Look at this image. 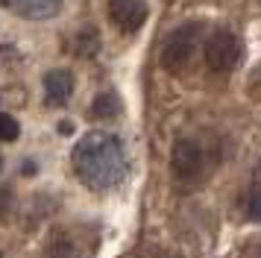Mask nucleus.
Masks as SVG:
<instances>
[{
	"instance_id": "nucleus-1",
	"label": "nucleus",
	"mask_w": 261,
	"mask_h": 258,
	"mask_svg": "<svg viewBox=\"0 0 261 258\" xmlns=\"http://www.w3.org/2000/svg\"><path fill=\"white\" fill-rule=\"evenodd\" d=\"M71 167L91 191H112L129 176V152L112 132H88L73 144Z\"/></svg>"
},
{
	"instance_id": "nucleus-2",
	"label": "nucleus",
	"mask_w": 261,
	"mask_h": 258,
	"mask_svg": "<svg viewBox=\"0 0 261 258\" xmlns=\"http://www.w3.org/2000/svg\"><path fill=\"white\" fill-rule=\"evenodd\" d=\"M202 33H205L202 23H182L179 30H173L162 47V68L167 73H179L191 62L197 44L202 41Z\"/></svg>"
},
{
	"instance_id": "nucleus-3",
	"label": "nucleus",
	"mask_w": 261,
	"mask_h": 258,
	"mask_svg": "<svg viewBox=\"0 0 261 258\" xmlns=\"http://www.w3.org/2000/svg\"><path fill=\"white\" fill-rule=\"evenodd\" d=\"M241 59H244V44H241L238 33L226 30V27L208 33V38H205V65H208V70L229 73L241 65Z\"/></svg>"
},
{
	"instance_id": "nucleus-4",
	"label": "nucleus",
	"mask_w": 261,
	"mask_h": 258,
	"mask_svg": "<svg viewBox=\"0 0 261 258\" xmlns=\"http://www.w3.org/2000/svg\"><path fill=\"white\" fill-rule=\"evenodd\" d=\"M202 167H205V156L202 147L194 138H179L170 150V170L179 182H194L200 179Z\"/></svg>"
},
{
	"instance_id": "nucleus-5",
	"label": "nucleus",
	"mask_w": 261,
	"mask_h": 258,
	"mask_svg": "<svg viewBox=\"0 0 261 258\" xmlns=\"http://www.w3.org/2000/svg\"><path fill=\"white\" fill-rule=\"evenodd\" d=\"M109 21L115 30H120L123 35H132L138 33L147 18H150V6H147V0H109Z\"/></svg>"
},
{
	"instance_id": "nucleus-6",
	"label": "nucleus",
	"mask_w": 261,
	"mask_h": 258,
	"mask_svg": "<svg viewBox=\"0 0 261 258\" xmlns=\"http://www.w3.org/2000/svg\"><path fill=\"white\" fill-rule=\"evenodd\" d=\"M3 6L30 21H47L62 9V0H0Z\"/></svg>"
},
{
	"instance_id": "nucleus-7",
	"label": "nucleus",
	"mask_w": 261,
	"mask_h": 258,
	"mask_svg": "<svg viewBox=\"0 0 261 258\" xmlns=\"http://www.w3.org/2000/svg\"><path fill=\"white\" fill-rule=\"evenodd\" d=\"M73 94V73L71 70H47L44 73V100L50 106H65Z\"/></svg>"
},
{
	"instance_id": "nucleus-8",
	"label": "nucleus",
	"mask_w": 261,
	"mask_h": 258,
	"mask_svg": "<svg viewBox=\"0 0 261 258\" xmlns=\"http://www.w3.org/2000/svg\"><path fill=\"white\" fill-rule=\"evenodd\" d=\"M88 115L97 117V120H112V117L120 115V100L115 97V94H100L94 103H91Z\"/></svg>"
},
{
	"instance_id": "nucleus-9",
	"label": "nucleus",
	"mask_w": 261,
	"mask_h": 258,
	"mask_svg": "<svg viewBox=\"0 0 261 258\" xmlns=\"http://www.w3.org/2000/svg\"><path fill=\"white\" fill-rule=\"evenodd\" d=\"M244 211L252 223H261V185H255L247 194V202H244Z\"/></svg>"
},
{
	"instance_id": "nucleus-10",
	"label": "nucleus",
	"mask_w": 261,
	"mask_h": 258,
	"mask_svg": "<svg viewBox=\"0 0 261 258\" xmlns=\"http://www.w3.org/2000/svg\"><path fill=\"white\" fill-rule=\"evenodd\" d=\"M18 135H21V123L12 115L0 112V141H15Z\"/></svg>"
},
{
	"instance_id": "nucleus-11",
	"label": "nucleus",
	"mask_w": 261,
	"mask_h": 258,
	"mask_svg": "<svg viewBox=\"0 0 261 258\" xmlns=\"http://www.w3.org/2000/svg\"><path fill=\"white\" fill-rule=\"evenodd\" d=\"M12 205V197H9V191L6 188H0V214H6V209Z\"/></svg>"
},
{
	"instance_id": "nucleus-12",
	"label": "nucleus",
	"mask_w": 261,
	"mask_h": 258,
	"mask_svg": "<svg viewBox=\"0 0 261 258\" xmlns=\"http://www.w3.org/2000/svg\"><path fill=\"white\" fill-rule=\"evenodd\" d=\"M247 258H261V244H255L252 249L247 252Z\"/></svg>"
},
{
	"instance_id": "nucleus-13",
	"label": "nucleus",
	"mask_w": 261,
	"mask_h": 258,
	"mask_svg": "<svg viewBox=\"0 0 261 258\" xmlns=\"http://www.w3.org/2000/svg\"><path fill=\"white\" fill-rule=\"evenodd\" d=\"M0 170H3V156H0Z\"/></svg>"
},
{
	"instance_id": "nucleus-14",
	"label": "nucleus",
	"mask_w": 261,
	"mask_h": 258,
	"mask_svg": "<svg viewBox=\"0 0 261 258\" xmlns=\"http://www.w3.org/2000/svg\"><path fill=\"white\" fill-rule=\"evenodd\" d=\"M258 76H261V65H258Z\"/></svg>"
}]
</instances>
